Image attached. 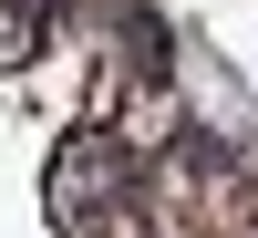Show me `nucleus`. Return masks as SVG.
<instances>
[{"instance_id":"f257e3e1","label":"nucleus","mask_w":258,"mask_h":238,"mask_svg":"<svg viewBox=\"0 0 258 238\" xmlns=\"http://www.w3.org/2000/svg\"><path fill=\"white\" fill-rule=\"evenodd\" d=\"M41 52V11H11V21H0V62H31Z\"/></svg>"}]
</instances>
